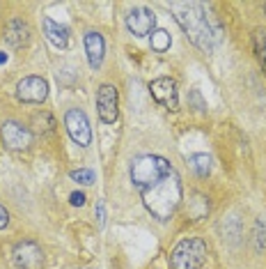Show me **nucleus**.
I'll list each match as a JSON object with an SVG mask.
<instances>
[{"instance_id": "nucleus-16", "label": "nucleus", "mask_w": 266, "mask_h": 269, "mask_svg": "<svg viewBox=\"0 0 266 269\" xmlns=\"http://www.w3.org/2000/svg\"><path fill=\"white\" fill-rule=\"evenodd\" d=\"M170 44H172V39H170V35L165 30H154L152 33V49L156 53H165L170 49Z\"/></svg>"}, {"instance_id": "nucleus-22", "label": "nucleus", "mask_w": 266, "mask_h": 269, "mask_svg": "<svg viewBox=\"0 0 266 269\" xmlns=\"http://www.w3.org/2000/svg\"><path fill=\"white\" fill-rule=\"evenodd\" d=\"M7 223H9V212L5 210V207H2V205H0V230L5 228Z\"/></svg>"}, {"instance_id": "nucleus-18", "label": "nucleus", "mask_w": 266, "mask_h": 269, "mask_svg": "<svg viewBox=\"0 0 266 269\" xmlns=\"http://www.w3.org/2000/svg\"><path fill=\"white\" fill-rule=\"evenodd\" d=\"M71 179H76L78 184L89 187V184H94V173L88 171V168H78V171H71Z\"/></svg>"}, {"instance_id": "nucleus-4", "label": "nucleus", "mask_w": 266, "mask_h": 269, "mask_svg": "<svg viewBox=\"0 0 266 269\" xmlns=\"http://www.w3.org/2000/svg\"><path fill=\"white\" fill-rule=\"evenodd\" d=\"M207 253L209 249L200 237H186L172 249L170 265L172 269H202L207 262Z\"/></svg>"}, {"instance_id": "nucleus-13", "label": "nucleus", "mask_w": 266, "mask_h": 269, "mask_svg": "<svg viewBox=\"0 0 266 269\" xmlns=\"http://www.w3.org/2000/svg\"><path fill=\"white\" fill-rule=\"evenodd\" d=\"M41 25H44V35H46V39L55 46V49H67L69 46V30H67L65 25L55 23L53 19H44L41 21Z\"/></svg>"}, {"instance_id": "nucleus-20", "label": "nucleus", "mask_w": 266, "mask_h": 269, "mask_svg": "<svg viewBox=\"0 0 266 269\" xmlns=\"http://www.w3.org/2000/svg\"><path fill=\"white\" fill-rule=\"evenodd\" d=\"M69 203H71L73 207H83V205H85V193H81V191H73L71 196H69Z\"/></svg>"}, {"instance_id": "nucleus-12", "label": "nucleus", "mask_w": 266, "mask_h": 269, "mask_svg": "<svg viewBox=\"0 0 266 269\" xmlns=\"http://www.w3.org/2000/svg\"><path fill=\"white\" fill-rule=\"evenodd\" d=\"M85 53H88V62L92 69H99L104 65L106 56V41L99 33H88L85 35Z\"/></svg>"}, {"instance_id": "nucleus-8", "label": "nucleus", "mask_w": 266, "mask_h": 269, "mask_svg": "<svg viewBox=\"0 0 266 269\" xmlns=\"http://www.w3.org/2000/svg\"><path fill=\"white\" fill-rule=\"evenodd\" d=\"M149 92L156 104L165 106L168 111H177L179 108V90L175 78H168V76H161V78H154L149 83Z\"/></svg>"}, {"instance_id": "nucleus-15", "label": "nucleus", "mask_w": 266, "mask_h": 269, "mask_svg": "<svg viewBox=\"0 0 266 269\" xmlns=\"http://www.w3.org/2000/svg\"><path fill=\"white\" fill-rule=\"evenodd\" d=\"M188 163H191V168H193L200 177H207L211 173V156L209 154H191L188 156Z\"/></svg>"}, {"instance_id": "nucleus-1", "label": "nucleus", "mask_w": 266, "mask_h": 269, "mask_svg": "<svg viewBox=\"0 0 266 269\" xmlns=\"http://www.w3.org/2000/svg\"><path fill=\"white\" fill-rule=\"evenodd\" d=\"M168 9L175 14L177 23L184 28L186 37L195 44L197 49L209 53L213 49V30L207 19V9L200 2H168Z\"/></svg>"}, {"instance_id": "nucleus-19", "label": "nucleus", "mask_w": 266, "mask_h": 269, "mask_svg": "<svg viewBox=\"0 0 266 269\" xmlns=\"http://www.w3.org/2000/svg\"><path fill=\"white\" fill-rule=\"evenodd\" d=\"M97 221H99V228H104L106 226V207H104V200H97Z\"/></svg>"}, {"instance_id": "nucleus-23", "label": "nucleus", "mask_w": 266, "mask_h": 269, "mask_svg": "<svg viewBox=\"0 0 266 269\" xmlns=\"http://www.w3.org/2000/svg\"><path fill=\"white\" fill-rule=\"evenodd\" d=\"M5 60H7V56H5V53H0V62H5Z\"/></svg>"}, {"instance_id": "nucleus-3", "label": "nucleus", "mask_w": 266, "mask_h": 269, "mask_svg": "<svg viewBox=\"0 0 266 269\" xmlns=\"http://www.w3.org/2000/svg\"><path fill=\"white\" fill-rule=\"evenodd\" d=\"M175 168L170 166L168 159H163L159 154H142L133 159V163H131V182L142 191V189H149L156 182H161Z\"/></svg>"}, {"instance_id": "nucleus-7", "label": "nucleus", "mask_w": 266, "mask_h": 269, "mask_svg": "<svg viewBox=\"0 0 266 269\" xmlns=\"http://www.w3.org/2000/svg\"><path fill=\"white\" fill-rule=\"evenodd\" d=\"M65 127L67 134L71 136V140L76 145L88 147L92 143V129H89L88 115L83 113L81 108H69L65 115Z\"/></svg>"}, {"instance_id": "nucleus-21", "label": "nucleus", "mask_w": 266, "mask_h": 269, "mask_svg": "<svg viewBox=\"0 0 266 269\" xmlns=\"http://www.w3.org/2000/svg\"><path fill=\"white\" fill-rule=\"evenodd\" d=\"M191 101L195 104V108H197V111H207V104L202 101V97H200V92H197V90H193V92H191Z\"/></svg>"}, {"instance_id": "nucleus-10", "label": "nucleus", "mask_w": 266, "mask_h": 269, "mask_svg": "<svg viewBox=\"0 0 266 269\" xmlns=\"http://www.w3.org/2000/svg\"><path fill=\"white\" fill-rule=\"evenodd\" d=\"M0 136H2V143H5V147L14 150V152H23V150H28V147H30V143H33V134H30V129H25L23 124L14 122V120L2 122Z\"/></svg>"}, {"instance_id": "nucleus-24", "label": "nucleus", "mask_w": 266, "mask_h": 269, "mask_svg": "<svg viewBox=\"0 0 266 269\" xmlns=\"http://www.w3.org/2000/svg\"><path fill=\"white\" fill-rule=\"evenodd\" d=\"M264 7H266V5H264Z\"/></svg>"}, {"instance_id": "nucleus-9", "label": "nucleus", "mask_w": 266, "mask_h": 269, "mask_svg": "<svg viewBox=\"0 0 266 269\" xmlns=\"http://www.w3.org/2000/svg\"><path fill=\"white\" fill-rule=\"evenodd\" d=\"M17 97L23 104H41L49 97V83L41 76H25L17 85Z\"/></svg>"}, {"instance_id": "nucleus-14", "label": "nucleus", "mask_w": 266, "mask_h": 269, "mask_svg": "<svg viewBox=\"0 0 266 269\" xmlns=\"http://www.w3.org/2000/svg\"><path fill=\"white\" fill-rule=\"evenodd\" d=\"M5 39L12 46H17V49L25 46L30 41V28H28V23H23L21 19H12L7 23V28H5Z\"/></svg>"}, {"instance_id": "nucleus-2", "label": "nucleus", "mask_w": 266, "mask_h": 269, "mask_svg": "<svg viewBox=\"0 0 266 269\" xmlns=\"http://www.w3.org/2000/svg\"><path fill=\"white\" fill-rule=\"evenodd\" d=\"M181 179L175 171L165 175L161 182H156L154 187L142 189V203H145L147 212L152 214L154 219L168 221L172 219V214L177 212L179 203H181Z\"/></svg>"}, {"instance_id": "nucleus-17", "label": "nucleus", "mask_w": 266, "mask_h": 269, "mask_svg": "<svg viewBox=\"0 0 266 269\" xmlns=\"http://www.w3.org/2000/svg\"><path fill=\"white\" fill-rule=\"evenodd\" d=\"M252 39H255V53H257V60L266 69V30L264 28L255 30V37H252Z\"/></svg>"}, {"instance_id": "nucleus-6", "label": "nucleus", "mask_w": 266, "mask_h": 269, "mask_svg": "<svg viewBox=\"0 0 266 269\" xmlns=\"http://www.w3.org/2000/svg\"><path fill=\"white\" fill-rule=\"evenodd\" d=\"M97 111H99V117L101 122L106 124H113L117 122L120 117V92L115 85L110 83H104L97 92Z\"/></svg>"}, {"instance_id": "nucleus-11", "label": "nucleus", "mask_w": 266, "mask_h": 269, "mask_svg": "<svg viewBox=\"0 0 266 269\" xmlns=\"http://www.w3.org/2000/svg\"><path fill=\"white\" fill-rule=\"evenodd\" d=\"M126 25L136 37H147L154 33V25H156V17H154L152 9L147 7H133L126 17Z\"/></svg>"}, {"instance_id": "nucleus-5", "label": "nucleus", "mask_w": 266, "mask_h": 269, "mask_svg": "<svg viewBox=\"0 0 266 269\" xmlns=\"http://www.w3.org/2000/svg\"><path fill=\"white\" fill-rule=\"evenodd\" d=\"M12 262H14V267L17 269H44V251H41V246L33 239H23V242H18L14 246V251H12Z\"/></svg>"}]
</instances>
